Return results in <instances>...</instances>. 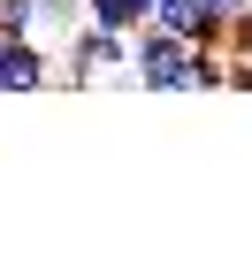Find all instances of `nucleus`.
Segmentation results:
<instances>
[{"label":"nucleus","mask_w":252,"mask_h":260,"mask_svg":"<svg viewBox=\"0 0 252 260\" xmlns=\"http://www.w3.org/2000/svg\"><path fill=\"white\" fill-rule=\"evenodd\" d=\"M191 61H199V46L184 31H161V23L130 31V77L146 92H191Z\"/></svg>","instance_id":"f257e3e1"},{"label":"nucleus","mask_w":252,"mask_h":260,"mask_svg":"<svg viewBox=\"0 0 252 260\" xmlns=\"http://www.w3.org/2000/svg\"><path fill=\"white\" fill-rule=\"evenodd\" d=\"M69 84H92V77H107V69H130V31H107V23H77L69 39H61V61H54Z\"/></svg>","instance_id":"f03ea898"},{"label":"nucleus","mask_w":252,"mask_h":260,"mask_svg":"<svg viewBox=\"0 0 252 260\" xmlns=\"http://www.w3.org/2000/svg\"><path fill=\"white\" fill-rule=\"evenodd\" d=\"M84 16L107 31H138V23H153V0H84Z\"/></svg>","instance_id":"7ed1b4c3"},{"label":"nucleus","mask_w":252,"mask_h":260,"mask_svg":"<svg viewBox=\"0 0 252 260\" xmlns=\"http://www.w3.org/2000/svg\"><path fill=\"white\" fill-rule=\"evenodd\" d=\"M31 23H39V0H0V31L8 39H31Z\"/></svg>","instance_id":"20e7f679"},{"label":"nucleus","mask_w":252,"mask_h":260,"mask_svg":"<svg viewBox=\"0 0 252 260\" xmlns=\"http://www.w3.org/2000/svg\"><path fill=\"white\" fill-rule=\"evenodd\" d=\"M214 8H222V16H229V23H237V8H244V0H214Z\"/></svg>","instance_id":"39448f33"},{"label":"nucleus","mask_w":252,"mask_h":260,"mask_svg":"<svg viewBox=\"0 0 252 260\" xmlns=\"http://www.w3.org/2000/svg\"><path fill=\"white\" fill-rule=\"evenodd\" d=\"M0 61H8V31H0Z\"/></svg>","instance_id":"423d86ee"}]
</instances>
